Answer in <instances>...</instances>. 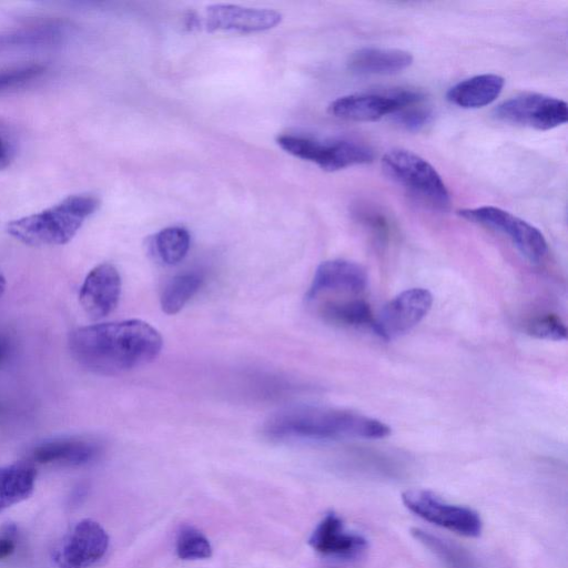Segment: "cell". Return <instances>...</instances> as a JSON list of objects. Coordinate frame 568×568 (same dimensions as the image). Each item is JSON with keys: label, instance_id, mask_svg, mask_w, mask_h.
<instances>
[{"label": "cell", "instance_id": "52a82bcc", "mask_svg": "<svg viewBox=\"0 0 568 568\" xmlns=\"http://www.w3.org/2000/svg\"><path fill=\"white\" fill-rule=\"evenodd\" d=\"M405 507L424 521L465 537H479L483 522L478 512L440 499L430 491L410 490L402 494Z\"/></svg>", "mask_w": 568, "mask_h": 568}, {"label": "cell", "instance_id": "e0dca14e", "mask_svg": "<svg viewBox=\"0 0 568 568\" xmlns=\"http://www.w3.org/2000/svg\"><path fill=\"white\" fill-rule=\"evenodd\" d=\"M413 60L412 54L407 50L367 47L352 54L349 69L357 75L391 76L408 69Z\"/></svg>", "mask_w": 568, "mask_h": 568}, {"label": "cell", "instance_id": "30bf717a", "mask_svg": "<svg viewBox=\"0 0 568 568\" xmlns=\"http://www.w3.org/2000/svg\"><path fill=\"white\" fill-rule=\"evenodd\" d=\"M368 273L358 263L348 260H330L321 263L307 293L311 304L357 298L368 288Z\"/></svg>", "mask_w": 568, "mask_h": 568}, {"label": "cell", "instance_id": "83f0119b", "mask_svg": "<svg viewBox=\"0 0 568 568\" xmlns=\"http://www.w3.org/2000/svg\"><path fill=\"white\" fill-rule=\"evenodd\" d=\"M395 123L410 131H419L428 126L432 119V110L425 104V99L403 107L393 115Z\"/></svg>", "mask_w": 568, "mask_h": 568}, {"label": "cell", "instance_id": "5b68a950", "mask_svg": "<svg viewBox=\"0 0 568 568\" xmlns=\"http://www.w3.org/2000/svg\"><path fill=\"white\" fill-rule=\"evenodd\" d=\"M277 141L278 145L288 154L311 161L328 172L368 165L374 159L373 150L369 146L354 140L323 141L309 137L282 135Z\"/></svg>", "mask_w": 568, "mask_h": 568}, {"label": "cell", "instance_id": "5bb4252c", "mask_svg": "<svg viewBox=\"0 0 568 568\" xmlns=\"http://www.w3.org/2000/svg\"><path fill=\"white\" fill-rule=\"evenodd\" d=\"M121 294V277L110 263H101L89 272L80 288L81 307L91 319L100 320L113 313Z\"/></svg>", "mask_w": 568, "mask_h": 568}, {"label": "cell", "instance_id": "4316f807", "mask_svg": "<svg viewBox=\"0 0 568 568\" xmlns=\"http://www.w3.org/2000/svg\"><path fill=\"white\" fill-rule=\"evenodd\" d=\"M526 332L533 338L547 341H564L567 338L565 324L554 314L534 318L527 323Z\"/></svg>", "mask_w": 568, "mask_h": 568}, {"label": "cell", "instance_id": "1f68e13d", "mask_svg": "<svg viewBox=\"0 0 568 568\" xmlns=\"http://www.w3.org/2000/svg\"><path fill=\"white\" fill-rule=\"evenodd\" d=\"M6 289V280L3 276H0V298H2Z\"/></svg>", "mask_w": 568, "mask_h": 568}, {"label": "cell", "instance_id": "f1b7e54d", "mask_svg": "<svg viewBox=\"0 0 568 568\" xmlns=\"http://www.w3.org/2000/svg\"><path fill=\"white\" fill-rule=\"evenodd\" d=\"M18 545V529L14 524L0 527V561L12 556Z\"/></svg>", "mask_w": 568, "mask_h": 568}, {"label": "cell", "instance_id": "8992f818", "mask_svg": "<svg viewBox=\"0 0 568 568\" xmlns=\"http://www.w3.org/2000/svg\"><path fill=\"white\" fill-rule=\"evenodd\" d=\"M459 216L475 225L502 233L532 263L541 262L549 251L547 241L539 229L504 209L492 206L469 208L460 210Z\"/></svg>", "mask_w": 568, "mask_h": 568}, {"label": "cell", "instance_id": "ac0fdd59", "mask_svg": "<svg viewBox=\"0 0 568 568\" xmlns=\"http://www.w3.org/2000/svg\"><path fill=\"white\" fill-rule=\"evenodd\" d=\"M504 86L505 79L500 75H478L451 87L446 99L463 109H479L493 104L502 94Z\"/></svg>", "mask_w": 568, "mask_h": 568}, {"label": "cell", "instance_id": "4fadbf2b", "mask_svg": "<svg viewBox=\"0 0 568 568\" xmlns=\"http://www.w3.org/2000/svg\"><path fill=\"white\" fill-rule=\"evenodd\" d=\"M281 20L276 10L219 4L206 9L204 24L209 32L251 34L275 28Z\"/></svg>", "mask_w": 568, "mask_h": 568}, {"label": "cell", "instance_id": "cb8c5ba5", "mask_svg": "<svg viewBox=\"0 0 568 568\" xmlns=\"http://www.w3.org/2000/svg\"><path fill=\"white\" fill-rule=\"evenodd\" d=\"M412 534L420 543L428 547L449 568H475L471 557L458 547L443 541L440 537L421 529L412 530Z\"/></svg>", "mask_w": 568, "mask_h": 568}, {"label": "cell", "instance_id": "603a6c76", "mask_svg": "<svg viewBox=\"0 0 568 568\" xmlns=\"http://www.w3.org/2000/svg\"><path fill=\"white\" fill-rule=\"evenodd\" d=\"M190 243V233L186 229L170 227L156 235L152 241V250L160 262L176 266L187 257Z\"/></svg>", "mask_w": 568, "mask_h": 568}, {"label": "cell", "instance_id": "d6986e66", "mask_svg": "<svg viewBox=\"0 0 568 568\" xmlns=\"http://www.w3.org/2000/svg\"><path fill=\"white\" fill-rule=\"evenodd\" d=\"M98 452V445L88 440L58 439L36 446L33 460L45 465L80 466L93 461Z\"/></svg>", "mask_w": 568, "mask_h": 568}, {"label": "cell", "instance_id": "ffe728a7", "mask_svg": "<svg viewBox=\"0 0 568 568\" xmlns=\"http://www.w3.org/2000/svg\"><path fill=\"white\" fill-rule=\"evenodd\" d=\"M36 470L32 464L16 463L0 468V513L33 494Z\"/></svg>", "mask_w": 568, "mask_h": 568}, {"label": "cell", "instance_id": "3957f363", "mask_svg": "<svg viewBox=\"0 0 568 568\" xmlns=\"http://www.w3.org/2000/svg\"><path fill=\"white\" fill-rule=\"evenodd\" d=\"M99 206L96 197L71 196L35 215L10 221L7 232L26 246H63L75 238Z\"/></svg>", "mask_w": 568, "mask_h": 568}, {"label": "cell", "instance_id": "9c48e42d", "mask_svg": "<svg viewBox=\"0 0 568 568\" xmlns=\"http://www.w3.org/2000/svg\"><path fill=\"white\" fill-rule=\"evenodd\" d=\"M423 99L425 96L421 91L402 88L385 93L349 95L332 101L329 113L355 123H373Z\"/></svg>", "mask_w": 568, "mask_h": 568}, {"label": "cell", "instance_id": "9a60e30c", "mask_svg": "<svg viewBox=\"0 0 568 568\" xmlns=\"http://www.w3.org/2000/svg\"><path fill=\"white\" fill-rule=\"evenodd\" d=\"M309 544L313 550L341 560L359 559L369 549L364 536L346 530L341 517L330 512L313 531Z\"/></svg>", "mask_w": 568, "mask_h": 568}, {"label": "cell", "instance_id": "d4e9b609", "mask_svg": "<svg viewBox=\"0 0 568 568\" xmlns=\"http://www.w3.org/2000/svg\"><path fill=\"white\" fill-rule=\"evenodd\" d=\"M177 553L181 560H205L212 555L207 537L194 526H182L177 537Z\"/></svg>", "mask_w": 568, "mask_h": 568}, {"label": "cell", "instance_id": "2e32d148", "mask_svg": "<svg viewBox=\"0 0 568 568\" xmlns=\"http://www.w3.org/2000/svg\"><path fill=\"white\" fill-rule=\"evenodd\" d=\"M67 36V26L56 22L7 30L0 33V55L54 48L62 45Z\"/></svg>", "mask_w": 568, "mask_h": 568}, {"label": "cell", "instance_id": "7402d4cb", "mask_svg": "<svg viewBox=\"0 0 568 568\" xmlns=\"http://www.w3.org/2000/svg\"><path fill=\"white\" fill-rule=\"evenodd\" d=\"M204 283V276L196 271L181 273L172 278L162 291L160 302L162 311L177 314L195 297Z\"/></svg>", "mask_w": 568, "mask_h": 568}, {"label": "cell", "instance_id": "8fae6325", "mask_svg": "<svg viewBox=\"0 0 568 568\" xmlns=\"http://www.w3.org/2000/svg\"><path fill=\"white\" fill-rule=\"evenodd\" d=\"M433 304L429 290L413 288L395 297L374 318L372 330L385 341L398 339L410 332L428 316Z\"/></svg>", "mask_w": 568, "mask_h": 568}, {"label": "cell", "instance_id": "277c9868", "mask_svg": "<svg viewBox=\"0 0 568 568\" xmlns=\"http://www.w3.org/2000/svg\"><path fill=\"white\" fill-rule=\"evenodd\" d=\"M385 174L410 196L432 210L446 212L451 196L439 172L421 156L405 149H393L382 159Z\"/></svg>", "mask_w": 568, "mask_h": 568}, {"label": "cell", "instance_id": "7c38bea8", "mask_svg": "<svg viewBox=\"0 0 568 568\" xmlns=\"http://www.w3.org/2000/svg\"><path fill=\"white\" fill-rule=\"evenodd\" d=\"M109 549V536L93 520L80 521L60 547L56 561L62 568H89L97 564Z\"/></svg>", "mask_w": 568, "mask_h": 568}, {"label": "cell", "instance_id": "6da1fadb", "mask_svg": "<svg viewBox=\"0 0 568 568\" xmlns=\"http://www.w3.org/2000/svg\"><path fill=\"white\" fill-rule=\"evenodd\" d=\"M164 346L149 323L127 320L94 324L70 334L69 349L81 365L99 374H121L154 362Z\"/></svg>", "mask_w": 568, "mask_h": 568}, {"label": "cell", "instance_id": "484cf974", "mask_svg": "<svg viewBox=\"0 0 568 568\" xmlns=\"http://www.w3.org/2000/svg\"><path fill=\"white\" fill-rule=\"evenodd\" d=\"M47 66L38 63H29L0 68V94L23 88L42 78Z\"/></svg>", "mask_w": 568, "mask_h": 568}, {"label": "cell", "instance_id": "f546056e", "mask_svg": "<svg viewBox=\"0 0 568 568\" xmlns=\"http://www.w3.org/2000/svg\"><path fill=\"white\" fill-rule=\"evenodd\" d=\"M13 160V150L9 142L0 134V171L6 169Z\"/></svg>", "mask_w": 568, "mask_h": 568}, {"label": "cell", "instance_id": "4dcf8cb0", "mask_svg": "<svg viewBox=\"0 0 568 568\" xmlns=\"http://www.w3.org/2000/svg\"><path fill=\"white\" fill-rule=\"evenodd\" d=\"M9 349L8 340H6L5 337L0 336V362L7 357Z\"/></svg>", "mask_w": 568, "mask_h": 568}, {"label": "cell", "instance_id": "ba28073f", "mask_svg": "<svg viewBox=\"0 0 568 568\" xmlns=\"http://www.w3.org/2000/svg\"><path fill=\"white\" fill-rule=\"evenodd\" d=\"M494 116L505 124L545 131L567 123L568 107L559 98L525 94L503 101Z\"/></svg>", "mask_w": 568, "mask_h": 568}, {"label": "cell", "instance_id": "7a4b0ae2", "mask_svg": "<svg viewBox=\"0 0 568 568\" xmlns=\"http://www.w3.org/2000/svg\"><path fill=\"white\" fill-rule=\"evenodd\" d=\"M263 432L273 441L378 440L387 438L391 429L389 425L361 413L311 407L273 415Z\"/></svg>", "mask_w": 568, "mask_h": 568}, {"label": "cell", "instance_id": "44dd1931", "mask_svg": "<svg viewBox=\"0 0 568 568\" xmlns=\"http://www.w3.org/2000/svg\"><path fill=\"white\" fill-rule=\"evenodd\" d=\"M320 316L339 327H370L374 322L371 307L359 298L340 299L318 303Z\"/></svg>", "mask_w": 568, "mask_h": 568}]
</instances>
